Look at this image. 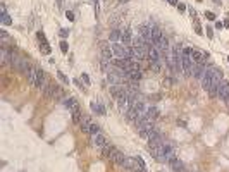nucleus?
<instances>
[{
    "mask_svg": "<svg viewBox=\"0 0 229 172\" xmlns=\"http://www.w3.org/2000/svg\"><path fill=\"white\" fill-rule=\"evenodd\" d=\"M0 60H2V64H9L10 62V52H9L5 47H2V50H0Z\"/></svg>",
    "mask_w": 229,
    "mask_h": 172,
    "instance_id": "15",
    "label": "nucleus"
},
{
    "mask_svg": "<svg viewBox=\"0 0 229 172\" xmlns=\"http://www.w3.org/2000/svg\"><path fill=\"white\" fill-rule=\"evenodd\" d=\"M148 62H150V66L152 64H160V57H158V50L155 45H150V48H148Z\"/></svg>",
    "mask_w": 229,
    "mask_h": 172,
    "instance_id": "4",
    "label": "nucleus"
},
{
    "mask_svg": "<svg viewBox=\"0 0 229 172\" xmlns=\"http://www.w3.org/2000/svg\"><path fill=\"white\" fill-rule=\"evenodd\" d=\"M227 107H229V100H227Z\"/></svg>",
    "mask_w": 229,
    "mask_h": 172,
    "instance_id": "37",
    "label": "nucleus"
},
{
    "mask_svg": "<svg viewBox=\"0 0 229 172\" xmlns=\"http://www.w3.org/2000/svg\"><path fill=\"white\" fill-rule=\"evenodd\" d=\"M50 47H48V43H47V41H42V43H40V52L42 53H45V55H48V53H50Z\"/></svg>",
    "mask_w": 229,
    "mask_h": 172,
    "instance_id": "20",
    "label": "nucleus"
},
{
    "mask_svg": "<svg viewBox=\"0 0 229 172\" xmlns=\"http://www.w3.org/2000/svg\"><path fill=\"white\" fill-rule=\"evenodd\" d=\"M205 72H207V67H205V64H195V66H193V78L203 79Z\"/></svg>",
    "mask_w": 229,
    "mask_h": 172,
    "instance_id": "6",
    "label": "nucleus"
},
{
    "mask_svg": "<svg viewBox=\"0 0 229 172\" xmlns=\"http://www.w3.org/2000/svg\"><path fill=\"white\" fill-rule=\"evenodd\" d=\"M100 133V126L98 124H95V122H91V126H90V134H98Z\"/></svg>",
    "mask_w": 229,
    "mask_h": 172,
    "instance_id": "22",
    "label": "nucleus"
},
{
    "mask_svg": "<svg viewBox=\"0 0 229 172\" xmlns=\"http://www.w3.org/2000/svg\"><path fill=\"white\" fill-rule=\"evenodd\" d=\"M214 2H215V4H219V5H221V4H222L221 0H214Z\"/></svg>",
    "mask_w": 229,
    "mask_h": 172,
    "instance_id": "36",
    "label": "nucleus"
},
{
    "mask_svg": "<svg viewBox=\"0 0 229 172\" xmlns=\"http://www.w3.org/2000/svg\"><path fill=\"white\" fill-rule=\"evenodd\" d=\"M215 28H217V29H222V28H224V24H222V22H217Z\"/></svg>",
    "mask_w": 229,
    "mask_h": 172,
    "instance_id": "34",
    "label": "nucleus"
},
{
    "mask_svg": "<svg viewBox=\"0 0 229 172\" xmlns=\"http://www.w3.org/2000/svg\"><path fill=\"white\" fill-rule=\"evenodd\" d=\"M100 50H102V57L114 60V52H112V45H108V41H100Z\"/></svg>",
    "mask_w": 229,
    "mask_h": 172,
    "instance_id": "2",
    "label": "nucleus"
},
{
    "mask_svg": "<svg viewBox=\"0 0 229 172\" xmlns=\"http://www.w3.org/2000/svg\"><path fill=\"white\" fill-rule=\"evenodd\" d=\"M90 126H91L90 117H83V121L79 122V127H81V131H83V133H90Z\"/></svg>",
    "mask_w": 229,
    "mask_h": 172,
    "instance_id": "16",
    "label": "nucleus"
},
{
    "mask_svg": "<svg viewBox=\"0 0 229 172\" xmlns=\"http://www.w3.org/2000/svg\"><path fill=\"white\" fill-rule=\"evenodd\" d=\"M59 35H60V36H62V38H67V36H69V29L62 28V29H60V31H59Z\"/></svg>",
    "mask_w": 229,
    "mask_h": 172,
    "instance_id": "25",
    "label": "nucleus"
},
{
    "mask_svg": "<svg viewBox=\"0 0 229 172\" xmlns=\"http://www.w3.org/2000/svg\"><path fill=\"white\" fill-rule=\"evenodd\" d=\"M178 9H179V10H184V9H186V5H184V4H178Z\"/></svg>",
    "mask_w": 229,
    "mask_h": 172,
    "instance_id": "32",
    "label": "nucleus"
},
{
    "mask_svg": "<svg viewBox=\"0 0 229 172\" xmlns=\"http://www.w3.org/2000/svg\"><path fill=\"white\" fill-rule=\"evenodd\" d=\"M205 17H207L208 21H215V14H214V12H208V10L205 12Z\"/></svg>",
    "mask_w": 229,
    "mask_h": 172,
    "instance_id": "27",
    "label": "nucleus"
},
{
    "mask_svg": "<svg viewBox=\"0 0 229 172\" xmlns=\"http://www.w3.org/2000/svg\"><path fill=\"white\" fill-rule=\"evenodd\" d=\"M191 59L195 64H205V60L208 59V55H205L200 50H191Z\"/></svg>",
    "mask_w": 229,
    "mask_h": 172,
    "instance_id": "7",
    "label": "nucleus"
},
{
    "mask_svg": "<svg viewBox=\"0 0 229 172\" xmlns=\"http://www.w3.org/2000/svg\"><path fill=\"white\" fill-rule=\"evenodd\" d=\"M207 35H208V38L214 36V35H212V29H210V28H207Z\"/></svg>",
    "mask_w": 229,
    "mask_h": 172,
    "instance_id": "33",
    "label": "nucleus"
},
{
    "mask_svg": "<svg viewBox=\"0 0 229 172\" xmlns=\"http://www.w3.org/2000/svg\"><path fill=\"white\" fill-rule=\"evenodd\" d=\"M0 38H2V47H5L9 43V40H10V36L7 35V31H4V29L0 31Z\"/></svg>",
    "mask_w": 229,
    "mask_h": 172,
    "instance_id": "21",
    "label": "nucleus"
},
{
    "mask_svg": "<svg viewBox=\"0 0 229 172\" xmlns=\"http://www.w3.org/2000/svg\"><path fill=\"white\" fill-rule=\"evenodd\" d=\"M2 24H5V26H9V24H12V19L9 17V14L5 12V7L2 5Z\"/></svg>",
    "mask_w": 229,
    "mask_h": 172,
    "instance_id": "18",
    "label": "nucleus"
},
{
    "mask_svg": "<svg viewBox=\"0 0 229 172\" xmlns=\"http://www.w3.org/2000/svg\"><path fill=\"white\" fill-rule=\"evenodd\" d=\"M57 76H59V79H60V81H62L64 84H69V78H67V76H66L64 72H60V71H59V72H57Z\"/></svg>",
    "mask_w": 229,
    "mask_h": 172,
    "instance_id": "23",
    "label": "nucleus"
},
{
    "mask_svg": "<svg viewBox=\"0 0 229 172\" xmlns=\"http://www.w3.org/2000/svg\"><path fill=\"white\" fill-rule=\"evenodd\" d=\"M66 19H69L72 22V21H74V14H72L71 10H67V12H66Z\"/></svg>",
    "mask_w": 229,
    "mask_h": 172,
    "instance_id": "29",
    "label": "nucleus"
},
{
    "mask_svg": "<svg viewBox=\"0 0 229 172\" xmlns=\"http://www.w3.org/2000/svg\"><path fill=\"white\" fill-rule=\"evenodd\" d=\"M81 79L84 81V84H86V86L90 84V78H88V74H84V72H83V74H81Z\"/></svg>",
    "mask_w": 229,
    "mask_h": 172,
    "instance_id": "30",
    "label": "nucleus"
},
{
    "mask_svg": "<svg viewBox=\"0 0 229 172\" xmlns=\"http://www.w3.org/2000/svg\"><path fill=\"white\" fill-rule=\"evenodd\" d=\"M91 143H93V146H96V148H104V146H107V138H105L102 133H98V134H93L91 136Z\"/></svg>",
    "mask_w": 229,
    "mask_h": 172,
    "instance_id": "3",
    "label": "nucleus"
},
{
    "mask_svg": "<svg viewBox=\"0 0 229 172\" xmlns=\"http://www.w3.org/2000/svg\"><path fill=\"white\" fill-rule=\"evenodd\" d=\"M191 50L193 48H183V53H181V64H183L184 76H191L193 74V66H195V62H193V59H191Z\"/></svg>",
    "mask_w": 229,
    "mask_h": 172,
    "instance_id": "1",
    "label": "nucleus"
},
{
    "mask_svg": "<svg viewBox=\"0 0 229 172\" xmlns=\"http://www.w3.org/2000/svg\"><path fill=\"white\" fill-rule=\"evenodd\" d=\"M36 36H38V40H40V41H47V40H45V35H43V31H38Z\"/></svg>",
    "mask_w": 229,
    "mask_h": 172,
    "instance_id": "31",
    "label": "nucleus"
},
{
    "mask_svg": "<svg viewBox=\"0 0 229 172\" xmlns=\"http://www.w3.org/2000/svg\"><path fill=\"white\" fill-rule=\"evenodd\" d=\"M90 108H91L95 114H98V115H105L107 114V110H105V107L102 105L100 102H91L90 103Z\"/></svg>",
    "mask_w": 229,
    "mask_h": 172,
    "instance_id": "10",
    "label": "nucleus"
},
{
    "mask_svg": "<svg viewBox=\"0 0 229 172\" xmlns=\"http://www.w3.org/2000/svg\"><path fill=\"white\" fill-rule=\"evenodd\" d=\"M146 117H148V119H152V121H155L158 117V110L155 108V107L148 105V108H146Z\"/></svg>",
    "mask_w": 229,
    "mask_h": 172,
    "instance_id": "17",
    "label": "nucleus"
},
{
    "mask_svg": "<svg viewBox=\"0 0 229 172\" xmlns=\"http://www.w3.org/2000/svg\"><path fill=\"white\" fill-rule=\"evenodd\" d=\"M155 47H157L158 52H164V53L169 52V41H167V38H165V36L160 38V41H158V43H155Z\"/></svg>",
    "mask_w": 229,
    "mask_h": 172,
    "instance_id": "11",
    "label": "nucleus"
},
{
    "mask_svg": "<svg viewBox=\"0 0 229 172\" xmlns=\"http://www.w3.org/2000/svg\"><path fill=\"white\" fill-rule=\"evenodd\" d=\"M60 50H62V53H67V50H69V45H67L66 40L60 41Z\"/></svg>",
    "mask_w": 229,
    "mask_h": 172,
    "instance_id": "24",
    "label": "nucleus"
},
{
    "mask_svg": "<svg viewBox=\"0 0 229 172\" xmlns=\"http://www.w3.org/2000/svg\"><path fill=\"white\" fill-rule=\"evenodd\" d=\"M64 105H66L67 108H69V110H74V108H78V107H79V102L74 98V96H69V98H66Z\"/></svg>",
    "mask_w": 229,
    "mask_h": 172,
    "instance_id": "13",
    "label": "nucleus"
},
{
    "mask_svg": "<svg viewBox=\"0 0 229 172\" xmlns=\"http://www.w3.org/2000/svg\"><path fill=\"white\" fill-rule=\"evenodd\" d=\"M169 4H171V5H178V0H169Z\"/></svg>",
    "mask_w": 229,
    "mask_h": 172,
    "instance_id": "35",
    "label": "nucleus"
},
{
    "mask_svg": "<svg viewBox=\"0 0 229 172\" xmlns=\"http://www.w3.org/2000/svg\"><path fill=\"white\" fill-rule=\"evenodd\" d=\"M72 83H74V84H76V86H78L79 90H83V91H84V86H83V84H81V81H79V79H72Z\"/></svg>",
    "mask_w": 229,
    "mask_h": 172,
    "instance_id": "28",
    "label": "nucleus"
},
{
    "mask_svg": "<svg viewBox=\"0 0 229 172\" xmlns=\"http://www.w3.org/2000/svg\"><path fill=\"white\" fill-rule=\"evenodd\" d=\"M121 36H122V31H119V29H112V31H110V40H112V43L119 41Z\"/></svg>",
    "mask_w": 229,
    "mask_h": 172,
    "instance_id": "19",
    "label": "nucleus"
},
{
    "mask_svg": "<svg viewBox=\"0 0 229 172\" xmlns=\"http://www.w3.org/2000/svg\"><path fill=\"white\" fill-rule=\"evenodd\" d=\"M219 98L224 100V102L229 100V83L227 81H221V84H219Z\"/></svg>",
    "mask_w": 229,
    "mask_h": 172,
    "instance_id": "5",
    "label": "nucleus"
},
{
    "mask_svg": "<svg viewBox=\"0 0 229 172\" xmlns=\"http://www.w3.org/2000/svg\"><path fill=\"white\" fill-rule=\"evenodd\" d=\"M227 60H229V57H227Z\"/></svg>",
    "mask_w": 229,
    "mask_h": 172,
    "instance_id": "38",
    "label": "nucleus"
},
{
    "mask_svg": "<svg viewBox=\"0 0 229 172\" xmlns=\"http://www.w3.org/2000/svg\"><path fill=\"white\" fill-rule=\"evenodd\" d=\"M71 114H72V122H74V124H79L81 121H83V114H81V107H78V108L71 110Z\"/></svg>",
    "mask_w": 229,
    "mask_h": 172,
    "instance_id": "14",
    "label": "nucleus"
},
{
    "mask_svg": "<svg viewBox=\"0 0 229 172\" xmlns=\"http://www.w3.org/2000/svg\"><path fill=\"white\" fill-rule=\"evenodd\" d=\"M136 160H138V165L143 169V170H146V165H145V162H143V158L141 157H136Z\"/></svg>",
    "mask_w": 229,
    "mask_h": 172,
    "instance_id": "26",
    "label": "nucleus"
},
{
    "mask_svg": "<svg viewBox=\"0 0 229 172\" xmlns=\"http://www.w3.org/2000/svg\"><path fill=\"white\" fill-rule=\"evenodd\" d=\"M28 76V83L29 86H36V78H38V67H31L29 72L26 74Z\"/></svg>",
    "mask_w": 229,
    "mask_h": 172,
    "instance_id": "9",
    "label": "nucleus"
},
{
    "mask_svg": "<svg viewBox=\"0 0 229 172\" xmlns=\"http://www.w3.org/2000/svg\"><path fill=\"white\" fill-rule=\"evenodd\" d=\"M162 36H164L162 31H160L158 28H155V26H152V43H153V45H155V43H158Z\"/></svg>",
    "mask_w": 229,
    "mask_h": 172,
    "instance_id": "12",
    "label": "nucleus"
},
{
    "mask_svg": "<svg viewBox=\"0 0 229 172\" xmlns=\"http://www.w3.org/2000/svg\"><path fill=\"white\" fill-rule=\"evenodd\" d=\"M48 84L47 83V76H45V71H42V69H38V78H36V86L35 88H45V86Z\"/></svg>",
    "mask_w": 229,
    "mask_h": 172,
    "instance_id": "8",
    "label": "nucleus"
}]
</instances>
